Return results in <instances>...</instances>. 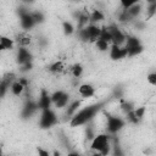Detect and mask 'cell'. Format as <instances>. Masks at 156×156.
I'll use <instances>...</instances> for the list:
<instances>
[{"instance_id":"5bb4252c","label":"cell","mask_w":156,"mask_h":156,"mask_svg":"<svg viewBox=\"0 0 156 156\" xmlns=\"http://www.w3.org/2000/svg\"><path fill=\"white\" fill-rule=\"evenodd\" d=\"M11 77H12V76H11ZM11 77H10V78L6 77L5 79H2V80L0 82V98L5 95V93H6V90H7V87H9V83H10L11 79H12Z\"/></svg>"},{"instance_id":"484cf974","label":"cell","mask_w":156,"mask_h":156,"mask_svg":"<svg viewBox=\"0 0 156 156\" xmlns=\"http://www.w3.org/2000/svg\"><path fill=\"white\" fill-rule=\"evenodd\" d=\"M38 155L39 156H50V154L44 149H38Z\"/></svg>"},{"instance_id":"4316f807","label":"cell","mask_w":156,"mask_h":156,"mask_svg":"<svg viewBox=\"0 0 156 156\" xmlns=\"http://www.w3.org/2000/svg\"><path fill=\"white\" fill-rule=\"evenodd\" d=\"M67 156H79L78 154H76V152H71V154H68Z\"/></svg>"},{"instance_id":"e0dca14e","label":"cell","mask_w":156,"mask_h":156,"mask_svg":"<svg viewBox=\"0 0 156 156\" xmlns=\"http://www.w3.org/2000/svg\"><path fill=\"white\" fill-rule=\"evenodd\" d=\"M90 20H91L93 22H98V21H101V20H104V15L101 13V11H99V10H95V11L91 13V16H90Z\"/></svg>"},{"instance_id":"5b68a950","label":"cell","mask_w":156,"mask_h":156,"mask_svg":"<svg viewBox=\"0 0 156 156\" xmlns=\"http://www.w3.org/2000/svg\"><path fill=\"white\" fill-rule=\"evenodd\" d=\"M123 127V121L118 117H108L107 118V129L111 133H116Z\"/></svg>"},{"instance_id":"83f0119b","label":"cell","mask_w":156,"mask_h":156,"mask_svg":"<svg viewBox=\"0 0 156 156\" xmlns=\"http://www.w3.org/2000/svg\"><path fill=\"white\" fill-rule=\"evenodd\" d=\"M93 156H102V155H101V154H100V152H96V154H94V155H93Z\"/></svg>"},{"instance_id":"44dd1931","label":"cell","mask_w":156,"mask_h":156,"mask_svg":"<svg viewBox=\"0 0 156 156\" xmlns=\"http://www.w3.org/2000/svg\"><path fill=\"white\" fill-rule=\"evenodd\" d=\"M63 32L66 34H72L73 33V26L69 22H63Z\"/></svg>"},{"instance_id":"2e32d148","label":"cell","mask_w":156,"mask_h":156,"mask_svg":"<svg viewBox=\"0 0 156 156\" xmlns=\"http://www.w3.org/2000/svg\"><path fill=\"white\" fill-rule=\"evenodd\" d=\"M95 45H96V48H98L100 51H106V50L108 49V43L105 41V40H102V39H98V40L95 41Z\"/></svg>"},{"instance_id":"f1b7e54d","label":"cell","mask_w":156,"mask_h":156,"mask_svg":"<svg viewBox=\"0 0 156 156\" xmlns=\"http://www.w3.org/2000/svg\"><path fill=\"white\" fill-rule=\"evenodd\" d=\"M2 50H5V48H4V46L0 44V51H2Z\"/></svg>"},{"instance_id":"52a82bcc","label":"cell","mask_w":156,"mask_h":156,"mask_svg":"<svg viewBox=\"0 0 156 156\" xmlns=\"http://www.w3.org/2000/svg\"><path fill=\"white\" fill-rule=\"evenodd\" d=\"M110 56L112 60H119V58H123L124 56H127V50L126 48H119L117 45H112L111 46V52H110Z\"/></svg>"},{"instance_id":"ac0fdd59","label":"cell","mask_w":156,"mask_h":156,"mask_svg":"<svg viewBox=\"0 0 156 156\" xmlns=\"http://www.w3.org/2000/svg\"><path fill=\"white\" fill-rule=\"evenodd\" d=\"M82 72H83V67H82L80 65H74V66H73V68H72V74H73V77H76V78L80 77Z\"/></svg>"},{"instance_id":"277c9868","label":"cell","mask_w":156,"mask_h":156,"mask_svg":"<svg viewBox=\"0 0 156 156\" xmlns=\"http://www.w3.org/2000/svg\"><path fill=\"white\" fill-rule=\"evenodd\" d=\"M55 122H56L55 113L50 110H44L43 115H41V118H40V126L43 128H48V127H51Z\"/></svg>"},{"instance_id":"8992f818","label":"cell","mask_w":156,"mask_h":156,"mask_svg":"<svg viewBox=\"0 0 156 156\" xmlns=\"http://www.w3.org/2000/svg\"><path fill=\"white\" fill-rule=\"evenodd\" d=\"M85 32H87V35H88V40H98L99 37H100V32H101V28H99L98 26H94V24H90L88 27L84 28Z\"/></svg>"},{"instance_id":"6da1fadb","label":"cell","mask_w":156,"mask_h":156,"mask_svg":"<svg viewBox=\"0 0 156 156\" xmlns=\"http://www.w3.org/2000/svg\"><path fill=\"white\" fill-rule=\"evenodd\" d=\"M96 111H98V107L96 106H89V107H85V108L80 110L79 112H77L72 117L71 126L72 127H79V126L84 124L85 122L90 121L94 117V115L96 113Z\"/></svg>"},{"instance_id":"4fadbf2b","label":"cell","mask_w":156,"mask_h":156,"mask_svg":"<svg viewBox=\"0 0 156 156\" xmlns=\"http://www.w3.org/2000/svg\"><path fill=\"white\" fill-rule=\"evenodd\" d=\"M0 44L5 48V50L12 49V46H13L12 39H10V38H7V37H4V35H0Z\"/></svg>"},{"instance_id":"cb8c5ba5","label":"cell","mask_w":156,"mask_h":156,"mask_svg":"<svg viewBox=\"0 0 156 156\" xmlns=\"http://www.w3.org/2000/svg\"><path fill=\"white\" fill-rule=\"evenodd\" d=\"M147 82L151 85H156V73H150L147 76Z\"/></svg>"},{"instance_id":"9c48e42d","label":"cell","mask_w":156,"mask_h":156,"mask_svg":"<svg viewBox=\"0 0 156 156\" xmlns=\"http://www.w3.org/2000/svg\"><path fill=\"white\" fill-rule=\"evenodd\" d=\"M50 104H51V98H50L45 91H43V93H41V96L39 98V107H40L43 111H44V110H49Z\"/></svg>"},{"instance_id":"8fae6325","label":"cell","mask_w":156,"mask_h":156,"mask_svg":"<svg viewBox=\"0 0 156 156\" xmlns=\"http://www.w3.org/2000/svg\"><path fill=\"white\" fill-rule=\"evenodd\" d=\"M17 58H18V62L21 65H26V63H29V58H30V55L29 52L26 50V49H20L18 51V55H17Z\"/></svg>"},{"instance_id":"7a4b0ae2","label":"cell","mask_w":156,"mask_h":156,"mask_svg":"<svg viewBox=\"0 0 156 156\" xmlns=\"http://www.w3.org/2000/svg\"><path fill=\"white\" fill-rule=\"evenodd\" d=\"M91 149L100 152L102 156H106L108 154V136L106 134L96 135L91 141Z\"/></svg>"},{"instance_id":"9a60e30c","label":"cell","mask_w":156,"mask_h":156,"mask_svg":"<svg viewBox=\"0 0 156 156\" xmlns=\"http://www.w3.org/2000/svg\"><path fill=\"white\" fill-rule=\"evenodd\" d=\"M68 102V95L66 94V93H63V95L55 102V105H56V107L57 108H61V107H63V106H66V104Z\"/></svg>"},{"instance_id":"f546056e","label":"cell","mask_w":156,"mask_h":156,"mask_svg":"<svg viewBox=\"0 0 156 156\" xmlns=\"http://www.w3.org/2000/svg\"><path fill=\"white\" fill-rule=\"evenodd\" d=\"M55 156H60V154H57V152H55Z\"/></svg>"},{"instance_id":"30bf717a","label":"cell","mask_w":156,"mask_h":156,"mask_svg":"<svg viewBox=\"0 0 156 156\" xmlns=\"http://www.w3.org/2000/svg\"><path fill=\"white\" fill-rule=\"evenodd\" d=\"M34 23H35V22H34V20H33L32 15H29V13H23V15L21 16V24H22L23 28L29 29V28L33 27Z\"/></svg>"},{"instance_id":"ba28073f","label":"cell","mask_w":156,"mask_h":156,"mask_svg":"<svg viewBox=\"0 0 156 156\" xmlns=\"http://www.w3.org/2000/svg\"><path fill=\"white\" fill-rule=\"evenodd\" d=\"M78 91L79 94L83 96V98H91L95 93L94 88L90 85V84H82L79 88H78Z\"/></svg>"},{"instance_id":"603a6c76","label":"cell","mask_w":156,"mask_h":156,"mask_svg":"<svg viewBox=\"0 0 156 156\" xmlns=\"http://www.w3.org/2000/svg\"><path fill=\"white\" fill-rule=\"evenodd\" d=\"M63 95V91H61V90H58V91H55L50 98H51V101H54V102H56L61 96Z\"/></svg>"},{"instance_id":"ffe728a7","label":"cell","mask_w":156,"mask_h":156,"mask_svg":"<svg viewBox=\"0 0 156 156\" xmlns=\"http://www.w3.org/2000/svg\"><path fill=\"white\" fill-rule=\"evenodd\" d=\"M133 112H134V116L136 117V119L139 121L140 118H143V117H144V112H145V107H138V108H136V110H134Z\"/></svg>"},{"instance_id":"7402d4cb","label":"cell","mask_w":156,"mask_h":156,"mask_svg":"<svg viewBox=\"0 0 156 156\" xmlns=\"http://www.w3.org/2000/svg\"><path fill=\"white\" fill-rule=\"evenodd\" d=\"M18 43H20L21 45H27V44H29V43H30V38H29V37L21 35V37L18 38Z\"/></svg>"},{"instance_id":"d4e9b609","label":"cell","mask_w":156,"mask_h":156,"mask_svg":"<svg viewBox=\"0 0 156 156\" xmlns=\"http://www.w3.org/2000/svg\"><path fill=\"white\" fill-rule=\"evenodd\" d=\"M79 105H80V104H79V101H74V102L71 105V107L68 108V113H73V112L79 107Z\"/></svg>"},{"instance_id":"d6986e66","label":"cell","mask_w":156,"mask_h":156,"mask_svg":"<svg viewBox=\"0 0 156 156\" xmlns=\"http://www.w3.org/2000/svg\"><path fill=\"white\" fill-rule=\"evenodd\" d=\"M62 69H63V63L60 62V61L55 62V63L51 65V67H50V71H51V72H61Z\"/></svg>"},{"instance_id":"7c38bea8","label":"cell","mask_w":156,"mask_h":156,"mask_svg":"<svg viewBox=\"0 0 156 156\" xmlns=\"http://www.w3.org/2000/svg\"><path fill=\"white\" fill-rule=\"evenodd\" d=\"M23 89H24V85L21 84L20 82H15V83H12V85H11V90H12L13 95H16V96L21 95L22 91H23Z\"/></svg>"},{"instance_id":"3957f363","label":"cell","mask_w":156,"mask_h":156,"mask_svg":"<svg viewBox=\"0 0 156 156\" xmlns=\"http://www.w3.org/2000/svg\"><path fill=\"white\" fill-rule=\"evenodd\" d=\"M107 32L110 33V37H111V41L113 43V45H117V46H119L121 44H123L124 43V40H126V38H124V35H123V33L117 28V27H115V26H111V27H108L107 28Z\"/></svg>"}]
</instances>
